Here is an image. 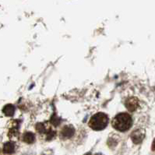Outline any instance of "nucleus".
I'll list each match as a JSON object with an SVG mask.
<instances>
[{
  "mask_svg": "<svg viewBox=\"0 0 155 155\" xmlns=\"http://www.w3.org/2000/svg\"><path fill=\"white\" fill-rule=\"evenodd\" d=\"M112 126L118 131L126 132L131 128L133 125V119L130 115L126 112L119 113L112 120Z\"/></svg>",
  "mask_w": 155,
  "mask_h": 155,
  "instance_id": "1",
  "label": "nucleus"
},
{
  "mask_svg": "<svg viewBox=\"0 0 155 155\" xmlns=\"http://www.w3.org/2000/svg\"><path fill=\"white\" fill-rule=\"evenodd\" d=\"M109 122L108 116L103 112H98L95 114L89 121V126L94 130H102L107 127Z\"/></svg>",
  "mask_w": 155,
  "mask_h": 155,
  "instance_id": "2",
  "label": "nucleus"
},
{
  "mask_svg": "<svg viewBox=\"0 0 155 155\" xmlns=\"http://www.w3.org/2000/svg\"><path fill=\"white\" fill-rule=\"evenodd\" d=\"M131 139L134 143H140L144 139V133L141 130H136L132 133Z\"/></svg>",
  "mask_w": 155,
  "mask_h": 155,
  "instance_id": "3",
  "label": "nucleus"
},
{
  "mask_svg": "<svg viewBox=\"0 0 155 155\" xmlns=\"http://www.w3.org/2000/svg\"><path fill=\"white\" fill-rule=\"evenodd\" d=\"M126 108L130 110V111H135V110L138 108V106H139L138 100H137V98H135V97L129 98L126 101Z\"/></svg>",
  "mask_w": 155,
  "mask_h": 155,
  "instance_id": "4",
  "label": "nucleus"
},
{
  "mask_svg": "<svg viewBox=\"0 0 155 155\" xmlns=\"http://www.w3.org/2000/svg\"><path fill=\"white\" fill-rule=\"evenodd\" d=\"M74 133V130L71 126H66L62 130L60 133V137L62 139L70 138Z\"/></svg>",
  "mask_w": 155,
  "mask_h": 155,
  "instance_id": "5",
  "label": "nucleus"
},
{
  "mask_svg": "<svg viewBox=\"0 0 155 155\" xmlns=\"http://www.w3.org/2000/svg\"><path fill=\"white\" fill-rule=\"evenodd\" d=\"M15 151V145L13 143L8 142L5 143L3 147V152L5 153H8V154H11Z\"/></svg>",
  "mask_w": 155,
  "mask_h": 155,
  "instance_id": "6",
  "label": "nucleus"
},
{
  "mask_svg": "<svg viewBox=\"0 0 155 155\" xmlns=\"http://www.w3.org/2000/svg\"><path fill=\"white\" fill-rule=\"evenodd\" d=\"M35 137L33 133H26L23 136V140L28 143H32L35 142Z\"/></svg>",
  "mask_w": 155,
  "mask_h": 155,
  "instance_id": "7",
  "label": "nucleus"
},
{
  "mask_svg": "<svg viewBox=\"0 0 155 155\" xmlns=\"http://www.w3.org/2000/svg\"><path fill=\"white\" fill-rule=\"evenodd\" d=\"M152 150H155V139L153 140V143H152Z\"/></svg>",
  "mask_w": 155,
  "mask_h": 155,
  "instance_id": "8",
  "label": "nucleus"
},
{
  "mask_svg": "<svg viewBox=\"0 0 155 155\" xmlns=\"http://www.w3.org/2000/svg\"><path fill=\"white\" fill-rule=\"evenodd\" d=\"M85 155H91V153H86V154H85Z\"/></svg>",
  "mask_w": 155,
  "mask_h": 155,
  "instance_id": "9",
  "label": "nucleus"
}]
</instances>
